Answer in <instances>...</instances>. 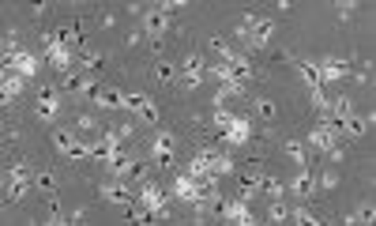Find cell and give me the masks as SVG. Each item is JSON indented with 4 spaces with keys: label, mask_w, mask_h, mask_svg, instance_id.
<instances>
[{
    "label": "cell",
    "mask_w": 376,
    "mask_h": 226,
    "mask_svg": "<svg viewBox=\"0 0 376 226\" xmlns=\"http://www.w3.org/2000/svg\"><path fill=\"white\" fill-rule=\"evenodd\" d=\"M49 207H53V215L46 219V226H72V219H64L61 211H57V204H49Z\"/></svg>",
    "instance_id": "cell-33"
},
{
    "label": "cell",
    "mask_w": 376,
    "mask_h": 226,
    "mask_svg": "<svg viewBox=\"0 0 376 226\" xmlns=\"http://www.w3.org/2000/svg\"><path fill=\"white\" fill-rule=\"evenodd\" d=\"M169 23H173V16H166L162 8H143V16H140V31H143V34H151L155 42H158V38L169 31Z\"/></svg>",
    "instance_id": "cell-12"
},
{
    "label": "cell",
    "mask_w": 376,
    "mask_h": 226,
    "mask_svg": "<svg viewBox=\"0 0 376 226\" xmlns=\"http://www.w3.org/2000/svg\"><path fill=\"white\" fill-rule=\"evenodd\" d=\"M286 155H290V163L298 166V170L308 166V151H305V143H301V140H286Z\"/></svg>",
    "instance_id": "cell-24"
},
{
    "label": "cell",
    "mask_w": 376,
    "mask_h": 226,
    "mask_svg": "<svg viewBox=\"0 0 376 226\" xmlns=\"http://www.w3.org/2000/svg\"><path fill=\"white\" fill-rule=\"evenodd\" d=\"M256 196H267V200H282V196H286V181L275 178V174H260Z\"/></svg>",
    "instance_id": "cell-19"
},
{
    "label": "cell",
    "mask_w": 376,
    "mask_h": 226,
    "mask_svg": "<svg viewBox=\"0 0 376 226\" xmlns=\"http://www.w3.org/2000/svg\"><path fill=\"white\" fill-rule=\"evenodd\" d=\"M328 158H331V163H343V148H339V143H335V148L328 151Z\"/></svg>",
    "instance_id": "cell-34"
},
{
    "label": "cell",
    "mask_w": 376,
    "mask_h": 226,
    "mask_svg": "<svg viewBox=\"0 0 376 226\" xmlns=\"http://www.w3.org/2000/svg\"><path fill=\"white\" fill-rule=\"evenodd\" d=\"M31 189H34L31 166H26V163H11L8 174H4V192H8V200H23Z\"/></svg>",
    "instance_id": "cell-4"
},
{
    "label": "cell",
    "mask_w": 376,
    "mask_h": 226,
    "mask_svg": "<svg viewBox=\"0 0 376 226\" xmlns=\"http://www.w3.org/2000/svg\"><path fill=\"white\" fill-rule=\"evenodd\" d=\"M173 155H177V140H173V132H155V140H151V163L155 166H169Z\"/></svg>",
    "instance_id": "cell-13"
},
{
    "label": "cell",
    "mask_w": 376,
    "mask_h": 226,
    "mask_svg": "<svg viewBox=\"0 0 376 226\" xmlns=\"http://www.w3.org/2000/svg\"><path fill=\"white\" fill-rule=\"evenodd\" d=\"M136 204L147 207V211H155L158 219H166V215H169V192L162 189V185H155V181H140V189H136Z\"/></svg>",
    "instance_id": "cell-3"
},
{
    "label": "cell",
    "mask_w": 376,
    "mask_h": 226,
    "mask_svg": "<svg viewBox=\"0 0 376 226\" xmlns=\"http://www.w3.org/2000/svg\"><path fill=\"white\" fill-rule=\"evenodd\" d=\"M290 226H324V222H320V219L313 215V211H305V207H293V211H290Z\"/></svg>",
    "instance_id": "cell-26"
},
{
    "label": "cell",
    "mask_w": 376,
    "mask_h": 226,
    "mask_svg": "<svg viewBox=\"0 0 376 226\" xmlns=\"http://www.w3.org/2000/svg\"><path fill=\"white\" fill-rule=\"evenodd\" d=\"M79 83H83V72H64L61 76V87L72 91V95H79Z\"/></svg>",
    "instance_id": "cell-29"
},
{
    "label": "cell",
    "mask_w": 376,
    "mask_h": 226,
    "mask_svg": "<svg viewBox=\"0 0 376 226\" xmlns=\"http://www.w3.org/2000/svg\"><path fill=\"white\" fill-rule=\"evenodd\" d=\"M125 110L143 125H158V117H162V110H158V102L151 95H128L125 91Z\"/></svg>",
    "instance_id": "cell-5"
},
{
    "label": "cell",
    "mask_w": 376,
    "mask_h": 226,
    "mask_svg": "<svg viewBox=\"0 0 376 226\" xmlns=\"http://www.w3.org/2000/svg\"><path fill=\"white\" fill-rule=\"evenodd\" d=\"M293 68L301 72V79H305V87L308 91H324V79H320V72H316V61H293Z\"/></svg>",
    "instance_id": "cell-21"
},
{
    "label": "cell",
    "mask_w": 376,
    "mask_h": 226,
    "mask_svg": "<svg viewBox=\"0 0 376 226\" xmlns=\"http://www.w3.org/2000/svg\"><path fill=\"white\" fill-rule=\"evenodd\" d=\"M252 106H256V113L263 117V121H271V117L278 113V106H275L271 98H256V102H252Z\"/></svg>",
    "instance_id": "cell-30"
},
{
    "label": "cell",
    "mask_w": 376,
    "mask_h": 226,
    "mask_svg": "<svg viewBox=\"0 0 376 226\" xmlns=\"http://www.w3.org/2000/svg\"><path fill=\"white\" fill-rule=\"evenodd\" d=\"M335 148V132L324 128V125H316L313 132L305 136V151H316V155H328Z\"/></svg>",
    "instance_id": "cell-17"
},
{
    "label": "cell",
    "mask_w": 376,
    "mask_h": 226,
    "mask_svg": "<svg viewBox=\"0 0 376 226\" xmlns=\"http://www.w3.org/2000/svg\"><path fill=\"white\" fill-rule=\"evenodd\" d=\"M237 38L249 42L252 49H263L275 38V19L271 16H256V11H245V16L237 19Z\"/></svg>",
    "instance_id": "cell-1"
},
{
    "label": "cell",
    "mask_w": 376,
    "mask_h": 226,
    "mask_svg": "<svg viewBox=\"0 0 376 226\" xmlns=\"http://www.w3.org/2000/svg\"><path fill=\"white\" fill-rule=\"evenodd\" d=\"M155 79H158V83H177V64H173V61H158L155 64Z\"/></svg>",
    "instance_id": "cell-25"
},
{
    "label": "cell",
    "mask_w": 376,
    "mask_h": 226,
    "mask_svg": "<svg viewBox=\"0 0 376 226\" xmlns=\"http://www.w3.org/2000/svg\"><path fill=\"white\" fill-rule=\"evenodd\" d=\"M222 222H226V226H256V215H252L249 200H241V196H226Z\"/></svg>",
    "instance_id": "cell-8"
},
{
    "label": "cell",
    "mask_w": 376,
    "mask_h": 226,
    "mask_svg": "<svg viewBox=\"0 0 376 226\" xmlns=\"http://www.w3.org/2000/svg\"><path fill=\"white\" fill-rule=\"evenodd\" d=\"M335 11H339V19H354V16H357V4L343 0V4H335Z\"/></svg>",
    "instance_id": "cell-32"
},
{
    "label": "cell",
    "mask_w": 376,
    "mask_h": 226,
    "mask_svg": "<svg viewBox=\"0 0 376 226\" xmlns=\"http://www.w3.org/2000/svg\"><path fill=\"white\" fill-rule=\"evenodd\" d=\"M90 106H98V110H125V91H117V87H98L94 91V98H90Z\"/></svg>",
    "instance_id": "cell-16"
},
{
    "label": "cell",
    "mask_w": 376,
    "mask_h": 226,
    "mask_svg": "<svg viewBox=\"0 0 376 226\" xmlns=\"http://www.w3.org/2000/svg\"><path fill=\"white\" fill-rule=\"evenodd\" d=\"M204 76H207V61L199 57V53H188V57L177 64V79L188 91H196L199 83H204Z\"/></svg>",
    "instance_id": "cell-7"
},
{
    "label": "cell",
    "mask_w": 376,
    "mask_h": 226,
    "mask_svg": "<svg viewBox=\"0 0 376 226\" xmlns=\"http://www.w3.org/2000/svg\"><path fill=\"white\" fill-rule=\"evenodd\" d=\"M102 64H105V57H102L98 49H90V46H83V49H79V72L98 76V72H102Z\"/></svg>",
    "instance_id": "cell-20"
},
{
    "label": "cell",
    "mask_w": 376,
    "mask_h": 226,
    "mask_svg": "<svg viewBox=\"0 0 376 226\" xmlns=\"http://www.w3.org/2000/svg\"><path fill=\"white\" fill-rule=\"evenodd\" d=\"M75 128H79V132H102V128H98V121H94V117H90V113H79V121H75Z\"/></svg>",
    "instance_id": "cell-31"
},
{
    "label": "cell",
    "mask_w": 376,
    "mask_h": 226,
    "mask_svg": "<svg viewBox=\"0 0 376 226\" xmlns=\"http://www.w3.org/2000/svg\"><path fill=\"white\" fill-rule=\"evenodd\" d=\"M53 148H57L64 158H87V140L79 136V132H68V128L53 132Z\"/></svg>",
    "instance_id": "cell-9"
},
{
    "label": "cell",
    "mask_w": 376,
    "mask_h": 226,
    "mask_svg": "<svg viewBox=\"0 0 376 226\" xmlns=\"http://www.w3.org/2000/svg\"><path fill=\"white\" fill-rule=\"evenodd\" d=\"M354 222L372 226V222H376V207H372V204H361V207H357V215H350V226H354Z\"/></svg>",
    "instance_id": "cell-28"
},
{
    "label": "cell",
    "mask_w": 376,
    "mask_h": 226,
    "mask_svg": "<svg viewBox=\"0 0 376 226\" xmlns=\"http://www.w3.org/2000/svg\"><path fill=\"white\" fill-rule=\"evenodd\" d=\"M46 61H49L61 76H64V72H72V49H64L61 42H53L49 34H46Z\"/></svg>",
    "instance_id": "cell-15"
},
{
    "label": "cell",
    "mask_w": 376,
    "mask_h": 226,
    "mask_svg": "<svg viewBox=\"0 0 376 226\" xmlns=\"http://www.w3.org/2000/svg\"><path fill=\"white\" fill-rule=\"evenodd\" d=\"M331 189H339V174H335V170H320L316 174V192H331Z\"/></svg>",
    "instance_id": "cell-27"
},
{
    "label": "cell",
    "mask_w": 376,
    "mask_h": 226,
    "mask_svg": "<svg viewBox=\"0 0 376 226\" xmlns=\"http://www.w3.org/2000/svg\"><path fill=\"white\" fill-rule=\"evenodd\" d=\"M34 117H38V121H57V117H61V95H57L53 87L38 91V98H34Z\"/></svg>",
    "instance_id": "cell-14"
},
{
    "label": "cell",
    "mask_w": 376,
    "mask_h": 226,
    "mask_svg": "<svg viewBox=\"0 0 376 226\" xmlns=\"http://www.w3.org/2000/svg\"><path fill=\"white\" fill-rule=\"evenodd\" d=\"M286 192L301 196V200H313V196H320V192H316V170H313V166H301L298 174L286 181Z\"/></svg>",
    "instance_id": "cell-11"
},
{
    "label": "cell",
    "mask_w": 376,
    "mask_h": 226,
    "mask_svg": "<svg viewBox=\"0 0 376 226\" xmlns=\"http://www.w3.org/2000/svg\"><path fill=\"white\" fill-rule=\"evenodd\" d=\"M34 185L49 196V204L57 200V178H53V170H38V174H34Z\"/></svg>",
    "instance_id": "cell-22"
},
{
    "label": "cell",
    "mask_w": 376,
    "mask_h": 226,
    "mask_svg": "<svg viewBox=\"0 0 376 226\" xmlns=\"http://www.w3.org/2000/svg\"><path fill=\"white\" fill-rule=\"evenodd\" d=\"M102 200H110V204H136V192H132L125 181H105L102 185Z\"/></svg>",
    "instance_id": "cell-18"
},
{
    "label": "cell",
    "mask_w": 376,
    "mask_h": 226,
    "mask_svg": "<svg viewBox=\"0 0 376 226\" xmlns=\"http://www.w3.org/2000/svg\"><path fill=\"white\" fill-rule=\"evenodd\" d=\"M11 76H19L23 83H31V79L38 76V57L31 49H23V46H16L11 49V68H8Z\"/></svg>",
    "instance_id": "cell-10"
},
{
    "label": "cell",
    "mask_w": 376,
    "mask_h": 226,
    "mask_svg": "<svg viewBox=\"0 0 376 226\" xmlns=\"http://www.w3.org/2000/svg\"><path fill=\"white\" fill-rule=\"evenodd\" d=\"M316 72H320V79H324V87H328V83H339V79L354 76V61L350 57H320Z\"/></svg>",
    "instance_id": "cell-6"
},
{
    "label": "cell",
    "mask_w": 376,
    "mask_h": 226,
    "mask_svg": "<svg viewBox=\"0 0 376 226\" xmlns=\"http://www.w3.org/2000/svg\"><path fill=\"white\" fill-rule=\"evenodd\" d=\"M267 222H271V226H290V207H286V200H271V207H267Z\"/></svg>",
    "instance_id": "cell-23"
},
{
    "label": "cell",
    "mask_w": 376,
    "mask_h": 226,
    "mask_svg": "<svg viewBox=\"0 0 376 226\" xmlns=\"http://www.w3.org/2000/svg\"><path fill=\"white\" fill-rule=\"evenodd\" d=\"M214 128L222 132V143H230V148H245V143L252 140L249 117L230 113V110H214Z\"/></svg>",
    "instance_id": "cell-2"
}]
</instances>
